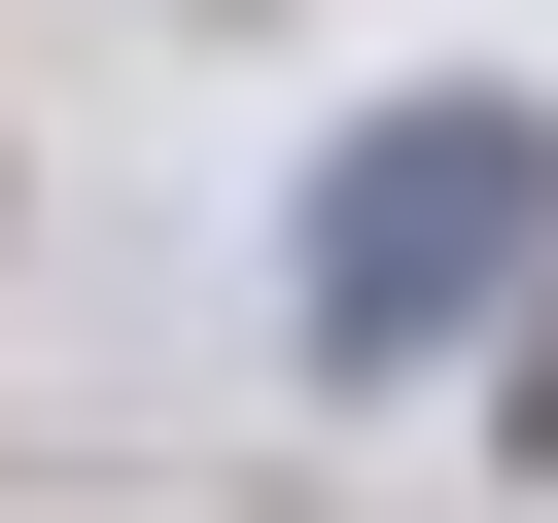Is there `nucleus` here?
<instances>
[{
	"label": "nucleus",
	"instance_id": "1",
	"mask_svg": "<svg viewBox=\"0 0 558 523\" xmlns=\"http://www.w3.org/2000/svg\"><path fill=\"white\" fill-rule=\"evenodd\" d=\"M558 279V105L523 70H418V105H349L314 139V209H279V349L314 384H418V349H488Z\"/></svg>",
	"mask_w": 558,
	"mask_h": 523
}]
</instances>
